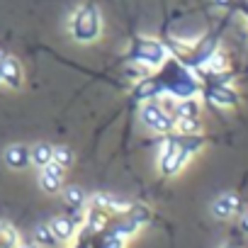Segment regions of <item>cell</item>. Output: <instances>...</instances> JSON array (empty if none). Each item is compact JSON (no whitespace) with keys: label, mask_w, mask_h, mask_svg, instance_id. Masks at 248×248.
<instances>
[{"label":"cell","mask_w":248,"mask_h":248,"mask_svg":"<svg viewBox=\"0 0 248 248\" xmlns=\"http://www.w3.org/2000/svg\"><path fill=\"white\" fill-rule=\"evenodd\" d=\"M71 32H73V39H78V42L97 39L100 37V13L93 5L76 10V15L71 17Z\"/></svg>","instance_id":"6da1fadb"},{"label":"cell","mask_w":248,"mask_h":248,"mask_svg":"<svg viewBox=\"0 0 248 248\" xmlns=\"http://www.w3.org/2000/svg\"><path fill=\"white\" fill-rule=\"evenodd\" d=\"M141 122L149 129H156V132H173V127H175L173 117L166 109H161L158 105H146L141 109Z\"/></svg>","instance_id":"7a4b0ae2"},{"label":"cell","mask_w":248,"mask_h":248,"mask_svg":"<svg viewBox=\"0 0 248 248\" xmlns=\"http://www.w3.org/2000/svg\"><path fill=\"white\" fill-rule=\"evenodd\" d=\"M187 161V149L185 146H180V144H170L168 146V151L163 154V161H161V168H163V173L166 175H175L180 168H183V163Z\"/></svg>","instance_id":"3957f363"},{"label":"cell","mask_w":248,"mask_h":248,"mask_svg":"<svg viewBox=\"0 0 248 248\" xmlns=\"http://www.w3.org/2000/svg\"><path fill=\"white\" fill-rule=\"evenodd\" d=\"M61 180H63V168L56 161H49L46 166H42V187H44V192H51V195L59 192Z\"/></svg>","instance_id":"277c9868"},{"label":"cell","mask_w":248,"mask_h":248,"mask_svg":"<svg viewBox=\"0 0 248 248\" xmlns=\"http://www.w3.org/2000/svg\"><path fill=\"white\" fill-rule=\"evenodd\" d=\"M238 209H241V202H238V197H236L233 192L221 195V197L212 204V212H214V217H219V219H231L233 214H238Z\"/></svg>","instance_id":"5b68a950"},{"label":"cell","mask_w":248,"mask_h":248,"mask_svg":"<svg viewBox=\"0 0 248 248\" xmlns=\"http://www.w3.org/2000/svg\"><path fill=\"white\" fill-rule=\"evenodd\" d=\"M0 66H3V83H8L10 88H20L22 85V68L15 59L5 56L3 61H0Z\"/></svg>","instance_id":"8992f818"},{"label":"cell","mask_w":248,"mask_h":248,"mask_svg":"<svg viewBox=\"0 0 248 248\" xmlns=\"http://www.w3.org/2000/svg\"><path fill=\"white\" fill-rule=\"evenodd\" d=\"M5 163L10 168H25L27 163H32L30 161V149L27 146H10L5 151Z\"/></svg>","instance_id":"52a82bcc"},{"label":"cell","mask_w":248,"mask_h":248,"mask_svg":"<svg viewBox=\"0 0 248 248\" xmlns=\"http://www.w3.org/2000/svg\"><path fill=\"white\" fill-rule=\"evenodd\" d=\"M49 229L54 231V236H56L59 241H71V238H73V233H76V224H73L71 219H66V217L51 219Z\"/></svg>","instance_id":"ba28073f"},{"label":"cell","mask_w":248,"mask_h":248,"mask_svg":"<svg viewBox=\"0 0 248 248\" xmlns=\"http://www.w3.org/2000/svg\"><path fill=\"white\" fill-rule=\"evenodd\" d=\"M51 154H54V146H49V144H37V146L30 149V161L42 168V166H46V163L51 161Z\"/></svg>","instance_id":"9c48e42d"},{"label":"cell","mask_w":248,"mask_h":248,"mask_svg":"<svg viewBox=\"0 0 248 248\" xmlns=\"http://www.w3.org/2000/svg\"><path fill=\"white\" fill-rule=\"evenodd\" d=\"M173 129H178L180 134H197L202 127H200L197 117H178V122H175Z\"/></svg>","instance_id":"30bf717a"},{"label":"cell","mask_w":248,"mask_h":248,"mask_svg":"<svg viewBox=\"0 0 248 248\" xmlns=\"http://www.w3.org/2000/svg\"><path fill=\"white\" fill-rule=\"evenodd\" d=\"M34 238H37L39 246H44V248H54V246L59 243V238L54 236V231H51L49 226H39V229L34 231Z\"/></svg>","instance_id":"8fae6325"},{"label":"cell","mask_w":248,"mask_h":248,"mask_svg":"<svg viewBox=\"0 0 248 248\" xmlns=\"http://www.w3.org/2000/svg\"><path fill=\"white\" fill-rule=\"evenodd\" d=\"M51 161H56L61 168H68V166L73 163V151H71L68 146H59V149H54Z\"/></svg>","instance_id":"7c38bea8"},{"label":"cell","mask_w":248,"mask_h":248,"mask_svg":"<svg viewBox=\"0 0 248 248\" xmlns=\"http://www.w3.org/2000/svg\"><path fill=\"white\" fill-rule=\"evenodd\" d=\"M66 202H68V207L80 209V207L85 204V195H83V190H80V187H68V190H66Z\"/></svg>","instance_id":"4fadbf2b"},{"label":"cell","mask_w":248,"mask_h":248,"mask_svg":"<svg viewBox=\"0 0 248 248\" xmlns=\"http://www.w3.org/2000/svg\"><path fill=\"white\" fill-rule=\"evenodd\" d=\"M175 112H178V117H197L200 114V105L195 100H185V102H180L175 107Z\"/></svg>","instance_id":"5bb4252c"},{"label":"cell","mask_w":248,"mask_h":248,"mask_svg":"<svg viewBox=\"0 0 248 248\" xmlns=\"http://www.w3.org/2000/svg\"><path fill=\"white\" fill-rule=\"evenodd\" d=\"M93 207L95 209H109L112 207V197L109 195H95L93 197Z\"/></svg>","instance_id":"9a60e30c"},{"label":"cell","mask_w":248,"mask_h":248,"mask_svg":"<svg viewBox=\"0 0 248 248\" xmlns=\"http://www.w3.org/2000/svg\"><path fill=\"white\" fill-rule=\"evenodd\" d=\"M209 68H212L214 73H221V71L226 68V59H224L221 54H217V56H214V59L209 61Z\"/></svg>","instance_id":"2e32d148"},{"label":"cell","mask_w":248,"mask_h":248,"mask_svg":"<svg viewBox=\"0 0 248 248\" xmlns=\"http://www.w3.org/2000/svg\"><path fill=\"white\" fill-rule=\"evenodd\" d=\"M241 231H243V233H248V212L241 217Z\"/></svg>","instance_id":"e0dca14e"},{"label":"cell","mask_w":248,"mask_h":248,"mask_svg":"<svg viewBox=\"0 0 248 248\" xmlns=\"http://www.w3.org/2000/svg\"><path fill=\"white\" fill-rule=\"evenodd\" d=\"M214 3H217V5H229L231 0H214Z\"/></svg>","instance_id":"ac0fdd59"},{"label":"cell","mask_w":248,"mask_h":248,"mask_svg":"<svg viewBox=\"0 0 248 248\" xmlns=\"http://www.w3.org/2000/svg\"><path fill=\"white\" fill-rule=\"evenodd\" d=\"M20 248H39V246H34V243H22Z\"/></svg>","instance_id":"d6986e66"},{"label":"cell","mask_w":248,"mask_h":248,"mask_svg":"<svg viewBox=\"0 0 248 248\" xmlns=\"http://www.w3.org/2000/svg\"><path fill=\"white\" fill-rule=\"evenodd\" d=\"M0 83H3V66H0Z\"/></svg>","instance_id":"ffe728a7"},{"label":"cell","mask_w":248,"mask_h":248,"mask_svg":"<svg viewBox=\"0 0 248 248\" xmlns=\"http://www.w3.org/2000/svg\"><path fill=\"white\" fill-rule=\"evenodd\" d=\"M3 59H5V56H3V51H0V61H3Z\"/></svg>","instance_id":"44dd1931"},{"label":"cell","mask_w":248,"mask_h":248,"mask_svg":"<svg viewBox=\"0 0 248 248\" xmlns=\"http://www.w3.org/2000/svg\"><path fill=\"white\" fill-rule=\"evenodd\" d=\"M226 248H233V246H226Z\"/></svg>","instance_id":"7402d4cb"}]
</instances>
